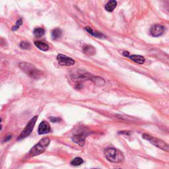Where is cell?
<instances>
[{
  "mask_svg": "<svg viewBox=\"0 0 169 169\" xmlns=\"http://www.w3.org/2000/svg\"><path fill=\"white\" fill-rule=\"evenodd\" d=\"M50 120L52 122H58L59 121H61V119L56 117H50Z\"/></svg>",
  "mask_w": 169,
  "mask_h": 169,
  "instance_id": "20",
  "label": "cell"
},
{
  "mask_svg": "<svg viewBox=\"0 0 169 169\" xmlns=\"http://www.w3.org/2000/svg\"><path fill=\"white\" fill-rule=\"evenodd\" d=\"M143 138L149 141L150 143L153 145L157 147L158 148L164 150V151L167 152H168L169 149L168 145L164 141L161 140V139L155 138V137L148 135V134H143Z\"/></svg>",
  "mask_w": 169,
  "mask_h": 169,
  "instance_id": "4",
  "label": "cell"
},
{
  "mask_svg": "<svg viewBox=\"0 0 169 169\" xmlns=\"http://www.w3.org/2000/svg\"><path fill=\"white\" fill-rule=\"evenodd\" d=\"M34 45H35L39 49L42 51H47L49 49L48 45L42 41H35L34 42Z\"/></svg>",
  "mask_w": 169,
  "mask_h": 169,
  "instance_id": "12",
  "label": "cell"
},
{
  "mask_svg": "<svg viewBox=\"0 0 169 169\" xmlns=\"http://www.w3.org/2000/svg\"><path fill=\"white\" fill-rule=\"evenodd\" d=\"M83 163V160L81 157H76L71 160V165L75 167H77V166L81 165Z\"/></svg>",
  "mask_w": 169,
  "mask_h": 169,
  "instance_id": "15",
  "label": "cell"
},
{
  "mask_svg": "<svg viewBox=\"0 0 169 169\" xmlns=\"http://www.w3.org/2000/svg\"><path fill=\"white\" fill-rule=\"evenodd\" d=\"M20 48H22V49H23V50H29L32 48V46H31V44L30 42H26V41H23V42H21Z\"/></svg>",
  "mask_w": 169,
  "mask_h": 169,
  "instance_id": "17",
  "label": "cell"
},
{
  "mask_svg": "<svg viewBox=\"0 0 169 169\" xmlns=\"http://www.w3.org/2000/svg\"><path fill=\"white\" fill-rule=\"evenodd\" d=\"M130 58L131 60L133 61L134 62L139 63V64H143L144 63L145 61L143 56H141L139 55H132V56H130Z\"/></svg>",
  "mask_w": 169,
  "mask_h": 169,
  "instance_id": "11",
  "label": "cell"
},
{
  "mask_svg": "<svg viewBox=\"0 0 169 169\" xmlns=\"http://www.w3.org/2000/svg\"><path fill=\"white\" fill-rule=\"evenodd\" d=\"M19 67L25 73L32 78L39 79L42 75V72L37 69L36 67L30 63L21 62L19 63Z\"/></svg>",
  "mask_w": 169,
  "mask_h": 169,
  "instance_id": "2",
  "label": "cell"
},
{
  "mask_svg": "<svg viewBox=\"0 0 169 169\" xmlns=\"http://www.w3.org/2000/svg\"><path fill=\"white\" fill-rule=\"evenodd\" d=\"M85 29H86V31H87L88 33H90L91 34H92V35L94 36L97 37V38H102L101 36H103V34L98 33V32H94L90 27H86Z\"/></svg>",
  "mask_w": 169,
  "mask_h": 169,
  "instance_id": "18",
  "label": "cell"
},
{
  "mask_svg": "<svg viewBox=\"0 0 169 169\" xmlns=\"http://www.w3.org/2000/svg\"><path fill=\"white\" fill-rule=\"evenodd\" d=\"M34 35L36 37H41L42 36L44 35V29L42 28H36L34 30Z\"/></svg>",
  "mask_w": 169,
  "mask_h": 169,
  "instance_id": "16",
  "label": "cell"
},
{
  "mask_svg": "<svg viewBox=\"0 0 169 169\" xmlns=\"http://www.w3.org/2000/svg\"><path fill=\"white\" fill-rule=\"evenodd\" d=\"M50 140L49 138H46L42 139L38 143L35 145L30 151H29V155L31 157H35L37 155L42 154L43 152H44L46 149L49 145Z\"/></svg>",
  "mask_w": 169,
  "mask_h": 169,
  "instance_id": "3",
  "label": "cell"
},
{
  "mask_svg": "<svg viewBox=\"0 0 169 169\" xmlns=\"http://www.w3.org/2000/svg\"><path fill=\"white\" fill-rule=\"evenodd\" d=\"M83 52L88 56H93L96 53L95 48L91 45H86L83 48Z\"/></svg>",
  "mask_w": 169,
  "mask_h": 169,
  "instance_id": "10",
  "label": "cell"
},
{
  "mask_svg": "<svg viewBox=\"0 0 169 169\" xmlns=\"http://www.w3.org/2000/svg\"><path fill=\"white\" fill-rule=\"evenodd\" d=\"M37 120H38V116H34L33 118H32L30 121L29 122L27 125L26 126V127L24 128V130L20 134V135L19 136V138H18L19 140H21V139L25 138H26V137H28L29 135H30L32 131H33V130Z\"/></svg>",
  "mask_w": 169,
  "mask_h": 169,
  "instance_id": "5",
  "label": "cell"
},
{
  "mask_svg": "<svg viewBox=\"0 0 169 169\" xmlns=\"http://www.w3.org/2000/svg\"><path fill=\"white\" fill-rule=\"evenodd\" d=\"M51 130L50 126L49 124V123L43 121L42 122L41 124L39 126V133L40 135H43V134H46L48 133H49Z\"/></svg>",
  "mask_w": 169,
  "mask_h": 169,
  "instance_id": "9",
  "label": "cell"
},
{
  "mask_svg": "<svg viewBox=\"0 0 169 169\" xmlns=\"http://www.w3.org/2000/svg\"><path fill=\"white\" fill-rule=\"evenodd\" d=\"M1 119L0 118V131L1 130Z\"/></svg>",
  "mask_w": 169,
  "mask_h": 169,
  "instance_id": "22",
  "label": "cell"
},
{
  "mask_svg": "<svg viewBox=\"0 0 169 169\" xmlns=\"http://www.w3.org/2000/svg\"><path fill=\"white\" fill-rule=\"evenodd\" d=\"M117 5V2L116 1H110L105 5V9L108 12L113 11V10L116 8Z\"/></svg>",
  "mask_w": 169,
  "mask_h": 169,
  "instance_id": "13",
  "label": "cell"
},
{
  "mask_svg": "<svg viewBox=\"0 0 169 169\" xmlns=\"http://www.w3.org/2000/svg\"><path fill=\"white\" fill-rule=\"evenodd\" d=\"M22 24H23V22H22V19H19L17 22H16V25L13 26V29H12V30L13 31H17V29L19 28V26L21 25H22Z\"/></svg>",
  "mask_w": 169,
  "mask_h": 169,
  "instance_id": "19",
  "label": "cell"
},
{
  "mask_svg": "<svg viewBox=\"0 0 169 169\" xmlns=\"http://www.w3.org/2000/svg\"><path fill=\"white\" fill-rule=\"evenodd\" d=\"M95 169H96V168H95Z\"/></svg>",
  "mask_w": 169,
  "mask_h": 169,
  "instance_id": "23",
  "label": "cell"
},
{
  "mask_svg": "<svg viewBox=\"0 0 169 169\" xmlns=\"http://www.w3.org/2000/svg\"><path fill=\"white\" fill-rule=\"evenodd\" d=\"M87 135V134H85V133L77 134L72 138V140L79 145L83 146L85 143V138Z\"/></svg>",
  "mask_w": 169,
  "mask_h": 169,
  "instance_id": "8",
  "label": "cell"
},
{
  "mask_svg": "<svg viewBox=\"0 0 169 169\" xmlns=\"http://www.w3.org/2000/svg\"><path fill=\"white\" fill-rule=\"evenodd\" d=\"M52 34V39L53 40H56L60 38L62 33H61V31L60 29H55L52 31V34Z\"/></svg>",
  "mask_w": 169,
  "mask_h": 169,
  "instance_id": "14",
  "label": "cell"
},
{
  "mask_svg": "<svg viewBox=\"0 0 169 169\" xmlns=\"http://www.w3.org/2000/svg\"><path fill=\"white\" fill-rule=\"evenodd\" d=\"M104 155L110 162L118 163L124 161L125 157L123 153L116 148H107L104 151Z\"/></svg>",
  "mask_w": 169,
  "mask_h": 169,
  "instance_id": "1",
  "label": "cell"
},
{
  "mask_svg": "<svg viewBox=\"0 0 169 169\" xmlns=\"http://www.w3.org/2000/svg\"><path fill=\"white\" fill-rule=\"evenodd\" d=\"M150 33H151L152 36L155 37L159 36L162 35L164 33V27H163V26L160 25H155L151 28Z\"/></svg>",
  "mask_w": 169,
  "mask_h": 169,
  "instance_id": "7",
  "label": "cell"
},
{
  "mask_svg": "<svg viewBox=\"0 0 169 169\" xmlns=\"http://www.w3.org/2000/svg\"><path fill=\"white\" fill-rule=\"evenodd\" d=\"M57 61L58 63L62 66H72L76 63L73 59L63 54H59L57 56Z\"/></svg>",
  "mask_w": 169,
  "mask_h": 169,
  "instance_id": "6",
  "label": "cell"
},
{
  "mask_svg": "<svg viewBox=\"0 0 169 169\" xmlns=\"http://www.w3.org/2000/svg\"><path fill=\"white\" fill-rule=\"evenodd\" d=\"M122 54H123V56H126V57H128L129 54H130V53H129L128 52H124L122 53Z\"/></svg>",
  "mask_w": 169,
  "mask_h": 169,
  "instance_id": "21",
  "label": "cell"
}]
</instances>
